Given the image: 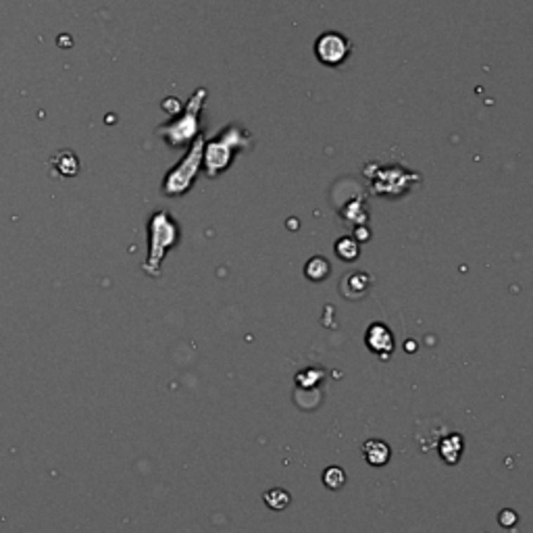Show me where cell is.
I'll use <instances>...</instances> for the list:
<instances>
[{
	"label": "cell",
	"instance_id": "cell-1",
	"mask_svg": "<svg viewBox=\"0 0 533 533\" xmlns=\"http://www.w3.org/2000/svg\"><path fill=\"white\" fill-rule=\"evenodd\" d=\"M250 142H252L250 131L240 125H227L225 129H221L213 140L205 142L203 167H205L207 175L217 177L223 171H227L231 160L236 159V155L240 150L248 148Z\"/></svg>",
	"mask_w": 533,
	"mask_h": 533
},
{
	"label": "cell",
	"instance_id": "cell-10",
	"mask_svg": "<svg viewBox=\"0 0 533 533\" xmlns=\"http://www.w3.org/2000/svg\"><path fill=\"white\" fill-rule=\"evenodd\" d=\"M263 500H265V504L271 508V510H283L288 504H290V494L285 492V489H281V487H273V489H269L265 496H263Z\"/></svg>",
	"mask_w": 533,
	"mask_h": 533
},
{
	"label": "cell",
	"instance_id": "cell-4",
	"mask_svg": "<svg viewBox=\"0 0 533 533\" xmlns=\"http://www.w3.org/2000/svg\"><path fill=\"white\" fill-rule=\"evenodd\" d=\"M177 238H179V227L171 219V214L165 213V211H157L150 217V223H148V240L150 242H148L146 271L159 273L162 257L169 252V248H173L177 244Z\"/></svg>",
	"mask_w": 533,
	"mask_h": 533
},
{
	"label": "cell",
	"instance_id": "cell-7",
	"mask_svg": "<svg viewBox=\"0 0 533 533\" xmlns=\"http://www.w3.org/2000/svg\"><path fill=\"white\" fill-rule=\"evenodd\" d=\"M363 454H365V458H367L369 465L381 467V465H385V463L390 461L392 450H390V446H387L385 442H381V439H369L367 444H363Z\"/></svg>",
	"mask_w": 533,
	"mask_h": 533
},
{
	"label": "cell",
	"instance_id": "cell-16",
	"mask_svg": "<svg viewBox=\"0 0 533 533\" xmlns=\"http://www.w3.org/2000/svg\"><path fill=\"white\" fill-rule=\"evenodd\" d=\"M359 238H361V240H365V238L369 240V229H367V231H365V229H359Z\"/></svg>",
	"mask_w": 533,
	"mask_h": 533
},
{
	"label": "cell",
	"instance_id": "cell-11",
	"mask_svg": "<svg viewBox=\"0 0 533 533\" xmlns=\"http://www.w3.org/2000/svg\"><path fill=\"white\" fill-rule=\"evenodd\" d=\"M335 255L342 259V261H357L359 257V242L354 238H340L338 244H335Z\"/></svg>",
	"mask_w": 533,
	"mask_h": 533
},
{
	"label": "cell",
	"instance_id": "cell-5",
	"mask_svg": "<svg viewBox=\"0 0 533 533\" xmlns=\"http://www.w3.org/2000/svg\"><path fill=\"white\" fill-rule=\"evenodd\" d=\"M350 42L346 36H342L340 32H325L321 34L315 42V54L323 65L327 67H338L342 65L348 54H350Z\"/></svg>",
	"mask_w": 533,
	"mask_h": 533
},
{
	"label": "cell",
	"instance_id": "cell-13",
	"mask_svg": "<svg viewBox=\"0 0 533 533\" xmlns=\"http://www.w3.org/2000/svg\"><path fill=\"white\" fill-rule=\"evenodd\" d=\"M367 283H369V279H367V275H363V273H352V275H348V277L342 281V285H350V288L354 290L352 298H361V296L365 294V290H367Z\"/></svg>",
	"mask_w": 533,
	"mask_h": 533
},
{
	"label": "cell",
	"instance_id": "cell-12",
	"mask_svg": "<svg viewBox=\"0 0 533 533\" xmlns=\"http://www.w3.org/2000/svg\"><path fill=\"white\" fill-rule=\"evenodd\" d=\"M323 483H325L329 489H340V487H344V483H346V473H344V469H342V467H327V469L323 471Z\"/></svg>",
	"mask_w": 533,
	"mask_h": 533
},
{
	"label": "cell",
	"instance_id": "cell-8",
	"mask_svg": "<svg viewBox=\"0 0 533 533\" xmlns=\"http://www.w3.org/2000/svg\"><path fill=\"white\" fill-rule=\"evenodd\" d=\"M463 448H465L463 435H461V433H450L448 437L442 439V444H439V454H442V458H444L446 463L456 465L458 458H461V454H463Z\"/></svg>",
	"mask_w": 533,
	"mask_h": 533
},
{
	"label": "cell",
	"instance_id": "cell-2",
	"mask_svg": "<svg viewBox=\"0 0 533 533\" xmlns=\"http://www.w3.org/2000/svg\"><path fill=\"white\" fill-rule=\"evenodd\" d=\"M207 101V88H198L186 108L175 115V119L157 127V136L162 138L171 148H184L200 134V113Z\"/></svg>",
	"mask_w": 533,
	"mask_h": 533
},
{
	"label": "cell",
	"instance_id": "cell-3",
	"mask_svg": "<svg viewBox=\"0 0 533 533\" xmlns=\"http://www.w3.org/2000/svg\"><path fill=\"white\" fill-rule=\"evenodd\" d=\"M203 150H205V136L198 134L192 140V146L186 153V157L165 175V181H162L165 196H181L192 188L196 175L203 169Z\"/></svg>",
	"mask_w": 533,
	"mask_h": 533
},
{
	"label": "cell",
	"instance_id": "cell-6",
	"mask_svg": "<svg viewBox=\"0 0 533 533\" xmlns=\"http://www.w3.org/2000/svg\"><path fill=\"white\" fill-rule=\"evenodd\" d=\"M365 342H367L369 350L373 354H377L381 361H387L390 354H392V350H394V335H392V331L383 323H373L367 329Z\"/></svg>",
	"mask_w": 533,
	"mask_h": 533
},
{
	"label": "cell",
	"instance_id": "cell-14",
	"mask_svg": "<svg viewBox=\"0 0 533 533\" xmlns=\"http://www.w3.org/2000/svg\"><path fill=\"white\" fill-rule=\"evenodd\" d=\"M500 523H502L504 527H513V525L517 523V515H515L513 510H504V513L500 515Z\"/></svg>",
	"mask_w": 533,
	"mask_h": 533
},
{
	"label": "cell",
	"instance_id": "cell-9",
	"mask_svg": "<svg viewBox=\"0 0 533 533\" xmlns=\"http://www.w3.org/2000/svg\"><path fill=\"white\" fill-rule=\"evenodd\" d=\"M329 263H327V259H323V257H313L307 266H304V273H307V277L311 279V281H323V279H327V275H329Z\"/></svg>",
	"mask_w": 533,
	"mask_h": 533
},
{
	"label": "cell",
	"instance_id": "cell-15",
	"mask_svg": "<svg viewBox=\"0 0 533 533\" xmlns=\"http://www.w3.org/2000/svg\"><path fill=\"white\" fill-rule=\"evenodd\" d=\"M165 103H167V105H171V107H181L177 98H165ZM162 108H165V110H167L169 115H173V117L177 115V110H175V108H169V107H162Z\"/></svg>",
	"mask_w": 533,
	"mask_h": 533
}]
</instances>
